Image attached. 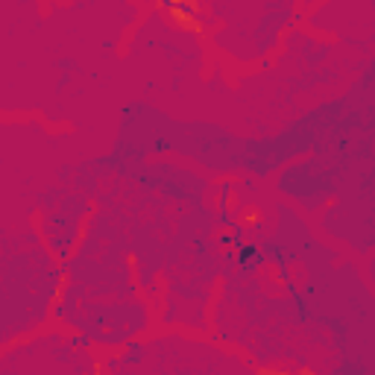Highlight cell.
Returning a JSON list of instances; mask_svg holds the SVG:
<instances>
[{"label": "cell", "mask_w": 375, "mask_h": 375, "mask_svg": "<svg viewBox=\"0 0 375 375\" xmlns=\"http://www.w3.org/2000/svg\"><path fill=\"white\" fill-rule=\"evenodd\" d=\"M153 9L162 15L173 30L196 35L200 42H208L211 24H208L205 15H211V9L205 4H200V0H182V4H155Z\"/></svg>", "instance_id": "1"}, {"label": "cell", "mask_w": 375, "mask_h": 375, "mask_svg": "<svg viewBox=\"0 0 375 375\" xmlns=\"http://www.w3.org/2000/svg\"><path fill=\"white\" fill-rule=\"evenodd\" d=\"M241 226H235V223H229V226H220L217 229V243H220V249L223 253H238V249L243 246V235H241Z\"/></svg>", "instance_id": "2"}, {"label": "cell", "mask_w": 375, "mask_h": 375, "mask_svg": "<svg viewBox=\"0 0 375 375\" xmlns=\"http://www.w3.org/2000/svg\"><path fill=\"white\" fill-rule=\"evenodd\" d=\"M238 226H241L243 231H258V229L264 226V214H261V208L253 205V203L241 205V208H238Z\"/></svg>", "instance_id": "3"}, {"label": "cell", "mask_w": 375, "mask_h": 375, "mask_svg": "<svg viewBox=\"0 0 375 375\" xmlns=\"http://www.w3.org/2000/svg\"><path fill=\"white\" fill-rule=\"evenodd\" d=\"M217 208L220 211H235L238 208V193H235V188H229V185L220 188V193H217Z\"/></svg>", "instance_id": "4"}, {"label": "cell", "mask_w": 375, "mask_h": 375, "mask_svg": "<svg viewBox=\"0 0 375 375\" xmlns=\"http://www.w3.org/2000/svg\"><path fill=\"white\" fill-rule=\"evenodd\" d=\"M253 375H293V369L281 367V364H261V367H255Z\"/></svg>", "instance_id": "5"}, {"label": "cell", "mask_w": 375, "mask_h": 375, "mask_svg": "<svg viewBox=\"0 0 375 375\" xmlns=\"http://www.w3.org/2000/svg\"><path fill=\"white\" fill-rule=\"evenodd\" d=\"M65 291H68V273H59V281H56V288H53V296H50V305H62Z\"/></svg>", "instance_id": "6"}, {"label": "cell", "mask_w": 375, "mask_h": 375, "mask_svg": "<svg viewBox=\"0 0 375 375\" xmlns=\"http://www.w3.org/2000/svg\"><path fill=\"white\" fill-rule=\"evenodd\" d=\"M293 375H317V369H314V367H308V364H302L299 369H293Z\"/></svg>", "instance_id": "7"}]
</instances>
